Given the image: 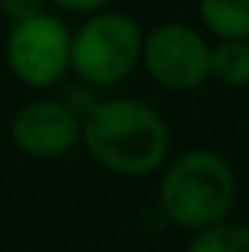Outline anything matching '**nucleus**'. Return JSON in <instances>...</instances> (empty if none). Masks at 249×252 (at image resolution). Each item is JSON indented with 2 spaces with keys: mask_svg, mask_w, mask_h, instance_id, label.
Masks as SVG:
<instances>
[{
  "mask_svg": "<svg viewBox=\"0 0 249 252\" xmlns=\"http://www.w3.org/2000/svg\"><path fill=\"white\" fill-rule=\"evenodd\" d=\"M82 144L109 173L141 179L164 170L170 126L156 106L138 97H109L82 121Z\"/></svg>",
  "mask_w": 249,
  "mask_h": 252,
  "instance_id": "1",
  "label": "nucleus"
},
{
  "mask_svg": "<svg viewBox=\"0 0 249 252\" xmlns=\"http://www.w3.org/2000/svg\"><path fill=\"white\" fill-rule=\"evenodd\" d=\"M144 38L147 32L126 12L100 9L94 15H85V21L73 30L70 70L100 91L115 88L141 64Z\"/></svg>",
  "mask_w": 249,
  "mask_h": 252,
  "instance_id": "3",
  "label": "nucleus"
},
{
  "mask_svg": "<svg viewBox=\"0 0 249 252\" xmlns=\"http://www.w3.org/2000/svg\"><path fill=\"white\" fill-rule=\"evenodd\" d=\"M185 252H249V223L223 220L202 232H193Z\"/></svg>",
  "mask_w": 249,
  "mask_h": 252,
  "instance_id": "9",
  "label": "nucleus"
},
{
  "mask_svg": "<svg viewBox=\"0 0 249 252\" xmlns=\"http://www.w3.org/2000/svg\"><path fill=\"white\" fill-rule=\"evenodd\" d=\"M235 199L238 176L214 150H187L164 164L158 179V211L185 232H202L229 220Z\"/></svg>",
  "mask_w": 249,
  "mask_h": 252,
  "instance_id": "2",
  "label": "nucleus"
},
{
  "mask_svg": "<svg viewBox=\"0 0 249 252\" xmlns=\"http://www.w3.org/2000/svg\"><path fill=\"white\" fill-rule=\"evenodd\" d=\"M211 79L223 88H249V38H226L211 47Z\"/></svg>",
  "mask_w": 249,
  "mask_h": 252,
  "instance_id": "8",
  "label": "nucleus"
},
{
  "mask_svg": "<svg viewBox=\"0 0 249 252\" xmlns=\"http://www.w3.org/2000/svg\"><path fill=\"white\" fill-rule=\"evenodd\" d=\"M211 47L214 44L196 27L164 21L147 32L141 64L158 88L187 94L211 79Z\"/></svg>",
  "mask_w": 249,
  "mask_h": 252,
  "instance_id": "5",
  "label": "nucleus"
},
{
  "mask_svg": "<svg viewBox=\"0 0 249 252\" xmlns=\"http://www.w3.org/2000/svg\"><path fill=\"white\" fill-rule=\"evenodd\" d=\"M199 21L214 41L249 38V0H199Z\"/></svg>",
  "mask_w": 249,
  "mask_h": 252,
  "instance_id": "7",
  "label": "nucleus"
},
{
  "mask_svg": "<svg viewBox=\"0 0 249 252\" xmlns=\"http://www.w3.org/2000/svg\"><path fill=\"white\" fill-rule=\"evenodd\" d=\"M9 135L24 156L50 161L67 156L82 141V118H76L64 100H32L15 112Z\"/></svg>",
  "mask_w": 249,
  "mask_h": 252,
  "instance_id": "6",
  "label": "nucleus"
},
{
  "mask_svg": "<svg viewBox=\"0 0 249 252\" xmlns=\"http://www.w3.org/2000/svg\"><path fill=\"white\" fill-rule=\"evenodd\" d=\"M47 3L50 0H0V12L15 24V21H27L47 12Z\"/></svg>",
  "mask_w": 249,
  "mask_h": 252,
  "instance_id": "11",
  "label": "nucleus"
},
{
  "mask_svg": "<svg viewBox=\"0 0 249 252\" xmlns=\"http://www.w3.org/2000/svg\"><path fill=\"white\" fill-rule=\"evenodd\" d=\"M50 3L64 12H73V15H94L109 6V0H50Z\"/></svg>",
  "mask_w": 249,
  "mask_h": 252,
  "instance_id": "12",
  "label": "nucleus"
},
{
  "mask_svg": "<svg viewBox=\"0 0 249 252\" xmlns=\"http://www.w3.org/2000/svg\"><path fill=\"white\" fill-rule=\"evenodd\" d=\"M73 30L59 15L41 12L15 21L6 35V64L30 88H50L70 70Z\"/></svg>",
  "mask_w": 249,
  "mask_h": 252,
  "instance_id": "4",
  "label": "nucleus"
},
{
  "mask_svg": "<svg viewBox=\"0 0 249 252\" xmlns=\"http://www.w3.org/2000/svg\"><path fill=\"white\" fill-rule=\"evenodd\" d=\"M97 91H100V88H94V85H88V82H82V79H79V85H73V88L67 91L64 103H67V109H70L76 118H82V121H85V118L97 109V103H100Z\"/></svg>",
  "mask_w": 249,
  "mask_h": 252,
  "instance_id": "10",
  "label": "nucleus"
}]
</instances>
